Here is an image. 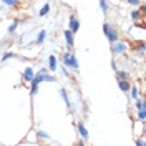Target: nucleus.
Masks as SVG:
<instances>
[{
	"mask_svg": "<svg viewBox=\"0 0 146 146\" xmlns=\"http://www.w3.org/2000/svg\"><path fill=\"white\" fill-rule=\"evenodd\" d=\"M30 93H32V95H36V93H38V85H32V90H30Z\"/></svg>",
	"mask_w": 146,
	"mask_h": 146,
	"instance_id": "nucleus-27",
	"label": "nucleus"
},
{
	"mask_svg": "<svg viewBox=\"0 0 146 146\" xmlns=\"http://www.w3.org/2000/svg\"><path fill=\"white\" fill-rule=\"evenodd\" d=\"M136 145H139V146H145V141H143V139H138V141H136Z\"/></svg>",
	"mask_w": 146,
	"mask_h": 146,
	"instance_id": "nucleus-30",
	"label": "nucleus"
},
{
	"mask_svg": "<svg viewBox=\"0 0 146 146\" xmlns=\"http://www.w3.org/2000/svg\"><path fill=\"white\" fill-rule=\"evenodd\" d=\"M68 28H70V32H72L73 35L80 30V22H78V18L75 17V15H70V20H68Z\"/></svg>",
	"mask_w": 146,
	"mask_h": 146,
	"instance_id": "nucleus-4",
	"label": "nucleus"
},
{
	"mask_svg": "<svg viewBox=\"0 0 146 146\" xmlns=\"http://www.w3.org/2000/svg\"><path fill=\"white\" fill-rule=\"evenodd\" d=\"M56 70H58V62H56L55 55H50V56H48V72L55 73Z\"/></svg>",
	"mask_w": 146,
	"mask_h": 146,
	"instance_id": "nucleus-8",
	"label": "nucleus"
},
{
	"mask_svg": "<svg viewBox=\"0 0 146 146\" xmlns=\"http://www.w3.org/2000/svg\"><path fill=\"white\" fill-rule=\"evenodd\" d=\"M129 17H131V20H133V22H138L139 18H145L143 15H141V12H139V10H138L136 7H135V10H131V13H129Z\"/></svg>",
	"mask_w": 146,
	"mask_h": 146,
	"instance_id": "nucleus-12",
	"label": "nucleus"
},
{
	"mask_svg": "<svg viewBox=\"0 0 146 146\" xmlns=\"http://www.w3.org/2000/svg\"><path fill=\"white\" fill-rule=\"evenodd\" d=\"M62 62L66 68H72V70H78L80 68V63H78V58H76V55L73 53L72 50H68L66 53L62 55Z\"/></svg>",
	"mask_w": 146,
	"mask_h": 146,
	"instance_id": "nucleus-1",
	"label": "nucleus"
},
{
	"mask_svg": "<svg viewBox=\"0 0 146 146\" xmlns=\"http://www.w3.org/2000/svg\"><path fill=\"white\" fill-rule=\"evenodd\" d=\"M63 35H65V40H66V48H68V50H73L75 40H73V33L70 32V28H66V30H65Z\"/></svg>",
	"mask_w": 146,
	"mask_h": 146,
	"instance_id": "nucleus-5",
	"label": "nucleus"
},
{
	"mask_svg": "<svg viewBox=\"0 0 146 146\" xmlns=\"http://www.w3.org/2000/svg\"><path fill=\"white\" fill-rule=\"evenodd\" d=\"M17 28H18V22H17V20H13V22L9 25V33H10V35H13V33L17 32Z\"/></svg>",
	"mask_w": 146,
	"mask_h": 146,
	"instance_id": "nucleus-17",
	"label": "nucleus"
},
{
	"mask_svg": "<svg viewBox=\"0 0 146 146\" xmlns=\"http://www.w3.org/2000/svg\"><path fill=\"white\" fill-rule=\"evenodd\" d=\"M62 73H63V76H66V78H70V76H72V73H70V70H68V68H66V66H62Z\"/></svg>",
	"mask_w": 146,
	"mask_h": 146,
	"instance_id": "nucleus-24",
	"label": "nucleus"
},
{
	"mask_svg": "<svg viewBox=\"0 0 146 146\" xmlns=\"http://www.w3.org/2000/svg\"><path fill=\"white\" fill-rule=\"evenodd\" d=\"M7 7H17V3H18V0H2Z\"/></svg>",
	"mask_w": 146,
	"mask_h": 146,
	"instance_id": "nucleus-23",
	"label": "nucleus"
},
{
	"mask_svg": "<svg viewBox=\"0 0 146 146\" xmlns=\"http://www.w3.org/2000/svg\"><path fill=\"white\" fill-rule=\"evenodd\" d=\"M40 73H43V75H45V73H48V68H40Z\"/></svg>",
	"mask_w": 146,
	"mask_h": 146,
	"instance_id": "nucleus-31",
	"label": "nucleus"
},
{
	"mask_svg": "<svg viewBox=\"0 0 146 146\" xmlns=\"http://www.w3.org/2000/svg\"><path fill=\"white\" fill-rule=\"evenodd\" d=\"M138 118H139V121H145L146 119V108L138 110Z\"/></svg>",
	"mask_w": 146,
	"mask_h": 146,
	"instance_id": "nucleus-21",
	"label": "nucleus"
},
{
	"mask_svg": "<svg viewBox=\"0 0 146 146\" xmlns=\"http://www.w3.org/2000/svg\"><path fill=\"white\" fill-rule=\"evenodd\" d=\"M76 128H78V133H80V136H82L83 139L86 141L90 135H88V129H86V126H85V123H83V121H78V123H76Z\"/></svg>",
	"mask_w": 146,
	"mask_h": 146,
	"instance_id": "nucleus-7",
	"label": "nucleus"
},
{
	"mask_svg": "<svg viewBox=\"0 0 146 146\" xmlns=\"http://www.w3.org/2000/svg\"><path fill=\"white\" fill-rule=\"evenodd\" d=\"M129 96H131V98H133V100H136V98H139V88H138L136 85H131V86H129Z\"/></svg>",
	"mask_w": 146,
	"mask_h": 146,
	"instance_id": "nucleus-9",
	"label": "nucleus"
},
{
	"mask_svg": "<svg viewBox=\"0 0 146 146\" xmlns=\"http://www.w3.org/2000/svg\"><path fill=\"white\" fill-rule=\"evenodd\" d=\"M129 86H131L129 80H118V88L121 91H128L129 90Z\"/></svg>",
	"mask_w": 146,
	"mask_h": 146,
	"instance_id": "nucleus-11",
	"label": "nucleus"
},
{
	"mask_svg": "<svg viewBox=\"0 0 146 146\" xmlns=\"http://www.w3.org/2000/svg\"><path fill=\"white\" fill-rule=\"evenodd\" d=\"M133 50H135V52H136L138 55H141V56H143V55H145V42L141 40V42H139L138 45L133 46Z\"/></svg>",
	"mask_w": 146,
	"mask_h": 146,
	"instance_id": "nucleus-14",
	"label": "nucleus"
},
{
	"mask_svg": "<svg viewBox=\"0 0 146 146\" xmlns=\"http://www.w3.org/2000/svg\"><path fill=\"white\" fill-rule=\"evenodd\" d=\"M45 38H46V30H42V32L36 35V40H35V42L38 43V45H42V43L45 42Z\"/></svg>",
	"mask_w": 146,
	"mask_h": 146,
	"instance_id": "nucleus-15",
	"label": "nucleus"
},
{
	"mask_svg": "<svg viewBox=\"0 0 146 146\" xmlns=\"http://www.w3.org/2000/svg\"><path fill=\"white\" fill-rule=\"evenodd\" d=\"M36 136L43 138V139H50V135H48L46 131H43V129H38V131H36Z\"/></svg>",
	"mask_w": 146,
	"mask_h": 146,
	"instance_id": "nucleus-20",
	"label": "nucleus"
},
{
	"mask_svg": "<svg viewBox=\"0 0 146 146\" xmlns=\"http://www.w3.org/2000/svg\"><path fill=\"white\" fill-rule=\"evenodd\" d=\"M100 9H101V12H103L105 15H108L110 5H108V2H106V0H100Z\"/></svg>",
	"mask_w": 146,
	"mask_h": 146,
	"instance_id": "nucleus-16",
	"label": "nucleus"
},
{
	"mask_svg": "<svg viewBox=\"0 0 146 146\" xmlns=\"http://www.w3.org/2000/svg\"><path fill=\"white\" fill-rule=\"evenodd\" d=\"M135 103H136V110H143V108H146L145 100H141V98H136V100H135Z\"/></svg>",
	"mask_w": 146,
	"mask_h": 146,
	"instance_id": "nucleus-19",
	"label": "nucleus"
},
{
	"mask_svg": "<svg viewBox=\"0 0 146 146\" xmlns=\"http://www.w3.org/2000/svg\"><path fill=\"white\" fill-rule=\"evenodd\" d=\"M13 56H15L13 52H7V53H3V56H2V62H7V60H10V58H13Z\"/></svg>",
	"mask_w": 146,
	"mask_h": 146,
	"instance_id": "nucleus-22",
	"label": "nucleus"
},
{
	"mask_svg": "<svg viewBox=\"0 0 146 146\" xmlns=\"http://www.w3.org/2000/svg\"><path fill=\"white\" fill-rule=\"evenodd\" d=\"M48 12H50V5H48V3H45V5L40 9V13H38V15H40V17H45Z\"/></svg>",
	"mask_w": 146,
	"mask_h": 146,
	"instance_id": "nucleus-18",
	"label": "nucleus"
},
{
	"mask_svg": "<svg viewBox=\"0 0 146 146\" xmlns=\"http://www.w3.org/2000/svg\"><path fill=\"white\" fill-rule=\"evenodd\" d=\"M116 78H118V80H129V73L128 72H125V70H116Z\"/></svg>",
	"mask_w": 146,
	"mask_h": 146,
	"instance_id": "nucleus-13",
	"label": "nucleus"
},
{
	"mask_svg": "<svg viewBox=\"0 0 146 146\" xmlns=\"http://www.w3.org/2000/svg\"><path fill=\"white\" fill-rule=\"evenodd\" d=\"M33 75H35L33 68H32V66H27V68L23 70V73H22V78H23V82L30 83L32 82V78H33Z\"/></svg>",
	"mask_w": 146,
	"mask_h": 146,
	"instance_id": "nucleus-6",
	"label": "nucleus"
},
{
	"mask_svg": "<svg viewBox=\"0 0 146 146\" xmlns=\"http://www.w3.org/2000/svg\"><path fill=\"white\" fill-rule=\"evenodd\" d=\"M128 48H129V45H128V42H125V40H116V42H113L111 43V53L115 55V56H121V55H126Z\"/></svg>",
	"mask_w": 146,
	"mask_h": 146,
	"instance_id": "nucleus-2",
	"label": "nucleus"
},
{
	"mask_svg": "<svg viewBox=\"0 0 146 146\" xmlns=\"http://www.w3.org/2000/svg\"><path fill=\"white\" fill-rule=\"evenodd\" d=\"M138 10H139V12H141V15L145 17V12H146V7H145V5H139V9H138Z\"/></svg>",
	"mask_w": 146,
	"mask_h": 146,
	"instance_id": "nucleus-28",
	"label": "nucleus"
},
{
	"mask_svg": "<svg viewBox=\"0 0 146 146\" xmlns=\"http://www.w3.org/2000/svg\"><path fill=\"white\" fill-rule=\"evenodd\" d=\"M45 82H55V76L50 73H45Z\"/></svg>",
	"mask_w": 146,
	"mask_h": 146,
	"instance_id": "nucleus-26",
	"label": "nucleus"
},
{
	"mask_svg": "<svg viewBox=\"0 0 146 146\" xmlns=\"http://www.w3.org/2000/svg\"><path fill=\"white\" fill-rule=\"evenodd\" d=\"M103 33H105V36L108 38V42L110 43H113V42H116L119 38V33H118V30L113 27L111 23H108V22H105L103 23Z\"/></svg>",
	"mask_w": 146,
	"mask_h": 146,
	"instance_id": "nucleus-3",
	"label": "nucleus"
},
{
	"mask_svg": "<svg viewBox=\"0 0 146 146\" xmlns=\"http://www.w3.org/2000/svg\"><path fill=\"white\" fill-rule=\"evenodd\" d=\"M111 68H113V70H115V72H116V70H118V66H116V62H115V60H111Z\"/></svg>",
	"mask_w": 146,
	"mask_h": 146,
	"instance_id": "nucleus-29",
	"label": "nucleus"
},
{
	"mask_svg": "<svg viewBox=\"0 0 146 146\" xmlns=\"http://www.w3.org/2000/svg\"><path fill=\"white\" fill-rule=\"evenodd\" d=\"M60 96H62V100L65 101L66 108H72V103H70V98H68V93H66V90H65V88H62V90H60Z\"/></svg>",
	"mask_w": 146,
	"mask_h": 146,
	"instance_id": "nucleus-10",
	"label": "nucleus"
},
{
	"mask_svg": "<svg viewBox=\"0 0 146 146\" xmlns=\"http://www.w3.org/2000/svg\"><path fill=\"white\" fill-rule=\"evenodd\" d=\"M128 5H133V7H138L139 5V0H125Z\"/></svg>",
	"mask_w": 146,
	"mask_h": 146,
	"instance_id": "nucleus-25",
	"label": "nucleus"
}]
</instances>
